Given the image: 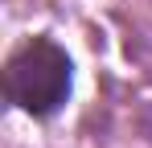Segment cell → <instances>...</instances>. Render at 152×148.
<instances>
[{"label":"cell","instance_id":"1","mask_svg":"<svg viewBox=\"0 0 152 148\" xmlns=\"http://www.w3.org/2000/svg\"><path fill=\"white\" fill-rule=\"evenodd\" d=\"M74 86V66L70 53L53 37H25L4 62V95L12 107H21L33 119H45L66 107Z\"/></svg>","mask_w":152,"mask_h":148}]
</instances>
